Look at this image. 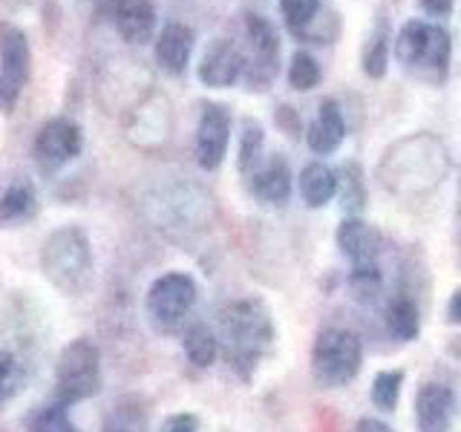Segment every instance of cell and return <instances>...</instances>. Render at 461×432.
<instances>
[{
  "instance_id": "6da1fadb",
  "label": "cell",
  "mask_w": 461,
  "mask_h": 432,
  "mask_svg": "<svg viewBox=\"0 0 461 432\" xmlns=\"http://www.w3.org/2000/svg\"><path fill=\"white\" fill-rule=\"evenodd\" d=\"M447 148L432 133H412L389 144L378 165V182L395 199H427L447 176Z\"/></svg>"
},
{
  "instance_id": "7a4b0ae2",
  "label": "cell",
  "mask_w": 461,
  "mask_h": 432,
  "mask_svg": "<svg viewBox=\"0 0 461 432\" xmlns=\"http://www.w3.org/2000/svg\"><path fill=\"white\" fill-rule=\"evenodd\" d=\"M41 271L58 292L81 297L93 285V245L78 225H61L41 245Z\"/></svg>"
},
{
  "instance_id": "3957f363",
  "label": "cell",
  "mask_w": 461,
  "mask_h": 432,
  "mask_svg": "<svg viewBox=\"0 0 461 432\" xmlns=\"http://www.w3.org/2000/svg\"><path fill=\"white\" fill-rule=\"evenodd\" d=\"M220 320L230 364L249 374L268 355L274 343V320L268 306L259 297H242L228 302Z\"/></svg>"
},
{
  "instance_id": "277c9868",
  "label": "cell",
  "mask_w": 461,
  "mask_h": 432,
  "mask_svg": "<svg viewBox=\"0 0 461 432\" xmlns=\"http://www.w3.org/2000/svg\"><path fill=\"white\" fill-rule=\"evenodd\" d=\"M395 58L412 78L429 86H441L450 72L453 40L441 23L412 18L401 26L395 38Z\"/></svg>"
},
{
  "instance_id": "5b68a950",
  "label": "cell",
  "mask_w": 461,
  "mask_h": 432,
  "mask_svg": "<svg viewBox=\"0 0 461 432\" xmlns=\"http://www.w3.org/2000/svg\"><path fill=\"white\" fill-rule=\"evenodd\" d=\"M101 389V349L90 338L69 340L55 364V403L76 407Z\"/></svg>"
},
{
  "instance_id": "8992f818",
  "label": "cell",
  "mask_w": 461,
  "mask_h": 432,
  "mask_svg": "<svg viewBox=\"0 0 461 432\" xmlns=\"http://www.w3.org/2000/svg\"><path fill=\"white\" fill-rule=\"evenodd\" d=\"M364 366V346L349 328H323L312 349L314 381L326 389H340L357 378Z\"/></svg>"
},
{
  "instance_id": "52a82bcc",
  "label": "cell",
  "mask_w": 461,
  "mask_h": 432,
  "mask_svg": "<svg viewBox=\"0 0 461 432\" xmlns=\"http://www.w3.org/2000/svg\"><path fill=\"white\" fill-rule=\"evenodd\" d=\"M199 297V285L191 274L185 271H167L162 277H156L153 285L148 288V297H144V309H148L150 323L170 335V331L182 328L187 320V314L194 311Z\"/></svg>"
},
{
  "instance_id": "ba28073f",
  "label": "cell",
  "mask_w": 461,
  "mask_h": 432,
  "mask_svg": "<svg viewBox=\"0 0 461 432\" xmlns=\"http://www.w3.org/2000/svg\"><path fill=\"white\" fill-rule=\"evenodd\" d=\"M32 78V47L21 26L0 23V110L14 112L18 101Z\"/></svg>"
},
{
  "instance_id": "9c48e42d",
  "label": "cell",
  "mask_w": 461,
  "mask_h": 432,
  "mask_svg": "<svg viewBox=\"0 0 461 432\" xmlns=\"http://www.w3.org/2000/svg\"><path fill=\"white\" fill-rule=\"evenodd\" d=\"M245 38H249V64H245V84L251 93H266L280 76V35L263 14L245 12Z\"/></svg>"
},
{
  "instance_id": "30bf717a",
  "label": "cell",
  "mask_w": 461,
  "mask_h": 432,
  "mask_svg": "<svg viewBox=\"0 0 461 432\" xmlns=\"http://www.w3.org/2000/svg\"><path fill=\"white\" fill-rule=\"evenodd\" d=\"M81 150H84V133L67 115H55V119L43 122L32 141V158L41 173H58L69 162H76Z\"/></svg>"
},
{
  "instance_id": "8fae6325",
  "label": "cell",
  "mask_w": 461,
  "mask_h": 432,
  "mask_svg": "<svg viewBox=\"0 0 461 432\" xmlns=\"http://www.w3.org/2000/svg\"><path fill=\"white\" fill-rule=\"evenodd\" d=\"M230 110L225 104H205L196 124V165L202 170H216L228 156V141H230Z\"/></svg>"
},
{
  "instance_id": "7c38bea8",
  "label": "cell",
  "mask_w": 461,
  "mask_h": 432,
  "mask_svg": "<svg viewBox=\"0 0 461 432\" xmlns=\"http://www.w3.org/2000/svg\"><path fill=\"white\" fill-rule=\"evenodd\" d=\"M245 64H249V58H245V50L240 43H234L230 38H216L208 43L205 55H202L196 76L211 90H228V86H234L245 76Z\"/></svg>"
},
{
  "instance_id": "4fadbf2b",
  "label": "cell",
  "mask_w": 461,
  "mask_h": 432,
  "mask_svg": "<svg viewBox=\"0 0 461 432\" xmlns=\"http://www.w3.org/2000/svg\"><path fill=\"white\" fill-rule=\"evenodd\" d=\"M104 12L122 40L133 47L148 43L156 32V9L150 0H107Z\"/></svg>"
},
{
  "instance_id": "5bb4252c",
  "label": "cell",
  "mask_w": 461,
  "mask_h": 432,
  "mask_svg": "<svg viewBox=\"0 0 461 432\" xmlns=\"http://www.w3.org/2000/svg\"><path fill=\"white\" fill-rule=\"evenodd\" d=\"M456 415V395L444 383H424L415 395L418 432H450Z\"/></svg>"
},
{
  "instance_id": "9a60e30c",
  "label": "cell",
  "mask_w": 461,
  "mask_h": 432,
  "mask_svg": "<svg viewBox=\"0 0 461 432\" xmlns=\"http://www.w3.org/2000/svg\"><path fill=\"white\" fill-rule=\"evenodd\" d=\"M346 139V119L343 110L335 98H323L321 107H317V115L312 119V124L306 127V141L309 148L317 156H329L335 153Z\"/></svg>"
},
{
  "instance_id": "2e32d148",
  "label": "cell",
  "mask_w": 461,
  "mask_h": 432,
  "mask_svg": "<svg viewBox=\"0 0 461 432\" xmlns=\"http://www.w3.org/2000/svg\"><path fill=\"white\" fill-rule=\"evenodd\" d=\"M251 194L263 205H283L292 196V170L283 156L271 153L263 165L254 170V176L249 179Z\"/></svg>"
},
{
  "instance_id": "e0dca14e",
  "label": "cell",
  "mask_w": 461,
  "mask_h": 432,
  "mask_svg": "<svg viewBox=\"0 0 461 432\" xmlns=\"http://www.w3.org/2000/svg\"><path fill=\"white\" fill-rule=\"evenodd\" d=\"M194 29L185 23H167L156 38V61L170 76H182L194 55Z\"/></svg>"
},
{
  "instance_id": "ac0fdd59",
  "label": "cell",
  "mask_w": 461,
  "mask_h": 432,
  "mask_svg": "<svg viewBox=\"0 0 461 432\" xmlns=\"http://www.w3.org/2000/svg\"><path fill=\"white\" fill-rule=\"evenodd\" d=\"M381 237L372 225H366L360 216H346L338 228V248L346 259H352V266H372L378 256Z\"/></svg>"
},
{
  "instance_id": "d6986e66",
  "label": "cell",
  "mask_w": 461,
  "mask_h": 432,
  "mask_svg": "<svg viewBox=\"0 0 461 432\" xmlns=\"http://www.w3.org/2000/svg\"><path fill=\"white\" fill-rule=\"evenodd\" d=\"M300 196L309 208H323L338 196V170L323 162H312L300 173Z\"/></svg>"
},
{
  "instance_id": "ffe728a7",
  "label": "cell",
  "mask_w": 461,
  "mask_h": 432,
  "mask_svg": "<svg viewBox=\"0 0 461 432\" xmlns=\"http://www.w3.org/2000/svg\"><path fill=\"white\" fill-rule=\"evenodd\" d=\"M38 211V194L35 187L18 179L12 182L4 194H0V222L4 225H18V222H29Z\"/></svg>"
},
{
  "instance_id": "44dd1931",
  "label": "cell",
  "mask_w": 461,
  "mask_h": 432,
  "mask_svg": "<svg viewBox=\"0 0 461 432\" xmlns=\"http://www.w3.org/2000/svg\"><path fill=\"white\" fill-rule=\"evenodd\" d=\"M182 349H185V357L191 360L196 369H208V366H213L216 355H220V340H216L211 326L194 323L191 328L185 331Z\"/></svg>"
},
{
  "instance_id": "7402d4cb",
  "label": "cell",
  "mask_w": 461,
  "mask_h": 432,
  "mask_svg": "<svg viewBox=\"0 0 461 432\" xmlns=\"http://www.w3.org/2000/svg\"><path fill=\"white\" fill-rule=\"evenodd\" d=\"M263 148H266V133L259 127L257 119H242L240 127V156H237V167L245 179L254 176V170L263 165Z\"/></svg>"
},
{
  "instance_id": "603a6c76",
  "label": "cell",
  "mask_w": 461,
  "mask_h": 432,
  "mask_svg": "<svg viewBox=\"0 0 461 432\" xmlns=\"http://www.w3.org/2000/svg\"><path fill=\"white\" fill-rule=\"evenodd\" d=\"M386 326L389 335L401 343H410L421 331V317H418V306L410 297H395L386 309Z\"/></svg>"
},
{
  "instance_id": "cb8c5ba5",
  "label": "cell",
  "mask_w": 461,
  "mask_h": 432,
  "mask_svg": "<svg viewBox=\"0 0 461 432\" xmlns=\"http://www.w3.org/2000/svg\"><path fill=\"white\" fill-rule=\"evenodd\" d=\"M280 14L288 32L294 38H303L326 12H323V0H280Z\"/></svg>"
},
{
  "instance_id": "d4e9b609",
  "label": "cell",
  "mask_w": 461,
  "mask_h": 432,
  "mask_svg": "<svg viewBox=\"0 0 461 432\" xmlns=\"http://www.w3.org/2000/svg\"><path fill=\"white\" fill-rule=\"evenodd\" d=\"M338 194H340V205L349 216H360L366 205V184H364V173H360V165L346 162L338 170Z\"/></svg>"
},
{
  "instance_id": "484cf974",
  "label": "cell",
  "mask_w": 461,
  "mask_h": 432,
  "mask_svg": "<svg viewBox=\"0 0 461 432\" xmlns=\"http://www.w3.org/2000/svg\"><path fill=\"white\" fill-rule=\"evenodd\" d=\"M389 26L386 21L378 23V29L366 38L364 43V52H360V67L369 78H384L386 76V67H389Z\"/></svg>"
},
{
  "instance_id": "4316f807",
  "label": "cell",
  "mask_w": 461,
  "mask_h": 432,
  "mask_svg": "<svg viewBox=\"0 0 461 432\" xmlns=\"http://www.w3.org/2000/svg\"><path fill=\"white\" fill-rule=\"evenodd\" d=\"M285 78H288V86H292V90H297V93H309V90H314L317 84H321L323 72H321V64L314 61V55L297 50V52L292 55V61H288Z\"/></svg>"
},
{
  "instance_id": "83f0119b",
  "label": "cell",
  "mask_w": 461,
  "mask_h": 432,
  "mask_svg": "<svg viewBox=\"0 0 461 432\" xmlns=\"http://www.w3.org/2000/svg\"><path fill=\"white\" fill-rule=\"evenodd\" d=\"M401 383H403V372L401 369H386V372H378L372 381V389H369V398L378 410L384 412H393L398 407V398H401Z\"/></svg>"
},
{
  "instance_id": "f1b7e54d",
  "label": "cell",
  "mask_w": 461,
  "mask_h": 432,
  "mask_svg": "<svg viewBox=\"0 0 461 432\" xmlns=\"http://www.w3.org/2000/svg\"><path fill=\"white\" fill-rule=\"evenodd\" d=\"M381 285H384V280H381V271H378V266H375V263L372 266H355L352 274H349V292L360 302H375V300H378Z\"/></svg>"
},
{
  "instance_id": "f546056e",
  "label": "cell",
  "mask_w": 461,
  "mask_h": 432,
  "mask_svg": "<svg viewBox=\"0 0 461 432\" xmlns=\"http://www.w3.org/2000/svg\"><path fill=\"white\" fill-rule=\"evenodd\" d=\"M23 386V366L21 360L14 357L12 352L0 349V410L21 392Z\"/></svg>"
},
{
  "instance_id": "4dcf8cb0",
  "label": "cell",
  "mask_w": 461,
  "mask_h": 432,
  "mask_svg": "<svg viewBox=\"0 0 461 432\" xmlns=\"http://www.w3.org/2000/svg\"><path fill=\"white\" fill-rule=\"evenodd\" d=\"M29 432H78V429L69 421L67 407H61V403H50V407H41L32 418H29Z\"/></svg>"
},
{
  "instance_id": "1f68e13d",
  "label": "cell",
  "mask_w": 461,
  "mask_h": 432,
  "mask_svg": "<svg viewBox=\"0 0 461 432\" xmlns=\"http://www.w3.org/2000/svg\"><path fill=\"white\" fill-rule=\"evenodd\" d=\"M158 432H199V418L191 412H176L165 418V424L158 427Z\"/></svg>"
},
{
  "instance_id": "d6a6232c",
  "label": "cell",
  "mask_w": 461,
  "mask_h": 432,
  "mask_svg": "<svg viewBox=\"0 0 461 432\" xmlns=\"http://www.w3.org/2000/svg\"><path fill=\"white\" fill-rule=\"evenodd\" d=\"M274 122H277V127L283 130V133H288L292 139L300 136V115L294 107H288V104H280L277 112H274Z\"/></svg>"
},
{
  "instance_id": "836d02e7",
  "label": "cell",
  "mask_w": 461,
  "mask_h": 432,
  "mask_svg": "<svg viewBox=\"0 0 461 432\" xmlns=\"http://www.w3.org/2000/svg\"><path fill=\"white\" fill-rule=\"evenodd\" d=\"M418 6L424 9L427 18H436V21L453 14V0H418Z\"/></svg>"
},
{
  "instance_id": "e575fe53",
  "label": "cell",
  "mask_w": 461,
  "mask_h": 432,
  "mask_svg": "<svg viewBox=\"0 0 461 432\" xmlns=\"http://www.w3.org/2000/svg\"><path fill=\"white\" fill-rule=\"evenodd\" d=\"M355 432H395V429L389 427L386 421H381V418H360Z\"/></svg>"
},
{
  "instance_id": "d590c367",
  "label": "cell",
  "mask_w": 461,
  "mask_h": 432,
  "mask_svg": "<svg viewBox=\"0 0 461 432\" xmlns=\"http://www.w3.org/2000/svg\"><path fill=\"white\" fill-rule=\"evenodd\" d=\"M447 323L461 326V288L450 297V302H447Z\"/></svg>"
},
{
  "instance_id": "8d00e7d4",
  "label": "cell",
  "mask_w": 461,
  "mask_h": 432,
  "mask_svg": "<svg viewBox=\"0 0 461 432\" xmlns=\"http://www.w3.org/2000/svg\"><path fill=\"white\" fill-rule=\"evenodd\" d=\"M104 432H141V427L130 424V421H110V424L104 427Z\"/></svg>"
},
{
  "instance_id": "74e56055",
  "label": "cell",
  "mask_w": 461,
  "mask_h": 432,
  "mask_svg": "<svg viewBox=\"0 0 461 432\" xmlns=\"http://www.w3.org/2000/svg\"><path fill=\"white\" fill-rule=\"evenodd\" d=\"M447 352H450V355H453L456 360H461V335L450 340V346H447Z\"/></svg>"
}]
</instances>
